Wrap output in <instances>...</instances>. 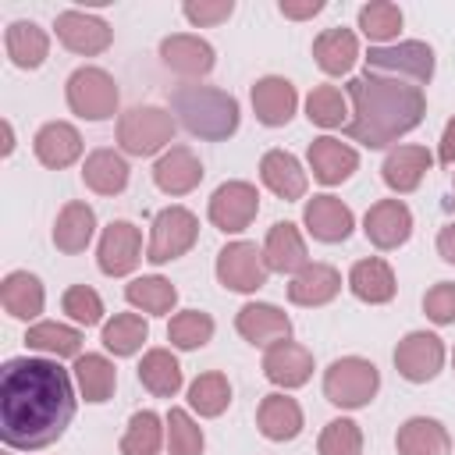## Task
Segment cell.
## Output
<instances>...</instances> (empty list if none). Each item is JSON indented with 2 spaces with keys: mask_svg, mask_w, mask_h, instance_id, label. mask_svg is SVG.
Listing matches in <instances>:
<instances>
[{
  "mask_svg": "<svg viewBox=\"0 0 455 455\" xmlns=\"http://www.w3.org/2000/svg\"><path fill=\"white\" fill-rule=\"evenodd\" d=\"M75 416V387L53 359H7L0 373V437L7 448L39 451Z\"/></svg>",
  "mask_w": 455,
  "mask_h": 455,
  "instance_id": "6da1fadb",
  "label": "cell"
},
{
  "mask_svg": "<svg viewBox=\"0 0 455 455\" xmlns=\"http://www.w3.org/2000/svg\"><path fill=\"white\" fill-rule=\"evenodd\" d=\"M348 100H352V121H345V135L370 149H380L398 135L412 132L427 110L419 85L370 71L348 82Z\"/></svg>",
  "mask_w": 455,
  "mask_h": 455,
  "instance_id": "7a4b0ae2",
  "label": "cell"
},
{
  "mask_svg": "<svg viewBox=\"0 0 455 455\" xmlns=\"http://www.w3.org/2000/svg\"><path fill=\"white\" fill-rule=\"evenodd\" d=\"M171 110L199 139H228L238 128V100L213 85H178L171 92Z\"/></svg>",
  "mask_w": 455,
  "mask_h": 455,
  "instance_id": "3957f363",
  "label": "cell"
},
{
  "mask_svg": "<svg viewBox=\"0 0 455 455\" xmlns=\"http://www.w3.org/2000/svg\"><path fill=\"white\" fill-rule=\"evenodd\" d=\"M377 387H380L377 366L359 355H345V359L331 363V370L323 373V395H327V402H334L341 409L366 405L377 395Z\"/></svg>",
  "mask_w": 455,
  "mask_h": 455,
  "instance_id": "277c9868",
  "label": "cell"
},
{
  "mask_svg": "<svg viewBox=\"0 0 455 455\" xmlns=\"http://www.w3.org/2000/svg\"><path fill=\"white\" fill-rule=\"evenodd\" d=\"M174 139V117L160 107H132L117 121V142L132 156H149Z\"/></svg>",
  "mask_w": 455,
  "mask_h": 455,
  "instance_id": "5b68a950",
  "label": "cell"
},
{
  "mask_svg": "<svg viewBox=\"0 0 455 455\" xmlns=\"http://www.w3.org/2000/svg\"><path fill=\"white\" fill-rule=\"evenodd\" d=\"M366 71L419 85V82H430V75H434V50L416 39H405L395 46H373L366 53Z\"/></svg>",
  "mask_w": 455,
  "mask_h": 455,
  "instance_id": "8992f818",
  "label": "cell"
},
{
  "mask_svg": "<svg viewBox=\"0 0 455 455\" xmlns=\"http://www.w3.org/2000/svg\"><path fill=\"white\" fill-rule=\"evenodd\" d=\"M68 107L85 121H107L117 110V85L103 68H78L68 78Z\"/></svg>",
  "mask_w": 455,
  "mask_h": 455,
  "instance_id": "52a82bcc",
  "label": "cell"
},
{
  "mask_svg": "<svg viewBox=\"0 0 455 455\" xmlns=\"http://www.w3.org/2000/svg\"><path fill=\"white\" fill-rule=\"evenodd\" d=\"M196 235H199L196 213L185 210V206H167L153 217V235H149V256L146 259L149 263L178 259L196 245Z\"/></svg>",
  "mask_w": 455,
  "mask_h": 455,
  "instance_id": "ba28073f",
  "label": "cell"
},
{
  "mask_svg": "<svg viewBox=\"0 0 455 455\" xmlns=\"http://www.w3.org/2000/svg\"><path fill=\"white\" fill-rule=\"evenodd\" d=\"M267 259L252 242H231L217 256V277L231 291H256L267 284Z\"/></svg>",
  "mask_w": 455,
  "mask_h": 455,
  "instance_id": "9c48e42d",
  "label": "cell"
},
{
  "mask_svg": "<svg viewBox=\"0 0 455 455\" xmlns=\"http://www.w3.org/2000/svg\"><path fill=\"white\" fill-rule=\"evenodd\" d=\"M441 363H444V345H441L437 334H427V331L405 334V338L398 341V348H395V366H398V373H402L405 380H412V384L434 380L437 370H441Z\"/></svg>",
  "mask_w": 455,
  "mask_h": 455,
  "instance_id": "30bf717a",
  "label": "cell"
},
{
  "mask_svg": "<svg viewBox=\"0 0 455 455\" xmlns=\"http://www.w3.org/2000/svg\"><path fill=\"white\" fill-rule=\"evenodd\" d=\"M259 210V196L249 181H224L213 196H210V220L220 231H242L252 224Z\"/></svg>",
  "mask_w": 455,
  "mask_h": 455,
  "instance_id": "8fae6325",
  "label": "cell"
},
{
  "mask_svg": "<svg viewBox=\"0 0 455 455\" xmlns=\"http://www.w3.org/2000/svg\"><path fill=\"white\" fill-rule=\"evenodd\" d=\"M53 28H57V39L71 53H85V57L103 53L110 46V39H114L110 25L103 18H96V14H85V11H64V14H57Z\"/></svg>",
  "mask_w": 455,
  "mask_h": 455,
  "instance_id": "7c38bea8",
  "label": "cell"
},
{
  "mask_svg": "<svg viewBox=\"0 0 455 455\" xmlns=\"http://www.w3.org/2000/svg\"><path fill=\"white\" fill-rule=\"evenodd\" d=\"M363 231L366 238L377 245V249H398L409 235H412V213L405 203L398 199H380L366 210V220H363Z\"/></svg>",
  "mask_w": 455,
  "mask_h": 455,
  "instance_id": "4fadbf2b",
  "label": "cell"
},
{
  "mask_svg": "<svg viewBox=\"0 0 455 455\" xmlns=\"http://www.w3.org/2000/svg\"><path fill=\"white\" fill-rule=\"evenodd\" d=\"M295 85L288 78H277V75H267L252 85V110H256V121L267 124V128H281L291 121L295 114Z\"/></svg>",
  "mask_w": 455,
  "mask_h": 455,
  "instance_id": "5bb4252c",
  "label": "cell"
},
{
  "mask_svg": "<svg viewBox=\"0 0 455 455\" xmlns=\"http://www.w3.org/2000/svg\"><path fill=\"white\" fill-rule=\"evenodd\" d=\"M153 181H156V188L167 192V196H185V192H192V188L203 181V164H199V156H196L188 146H171V149L156 160Z\"/></svg>",
  "mask_w": 455,
  "mask_h": 455,
  "instance_id": "9a60e30c",
  "label": "cell"
},
{
  "mask_svg": "<svg viewBox=\"0 0 455 455\" xmlns=\"http://www.w3.org/2000/svg\"><path fill=\"white\" fill-rule=\"evenodd\" d=\"M235 327L252 345H277V341H288V334H291V320L270 302L242 306L238 316H235Z\"/></svg>",
  "mask_w": 455,
  "mask_h": 455,
  "instance_id": "2e32d148",
  "label": "cell"
},
{
  "mask_svg": "<svg viewBox=\"0 0 455 455\" xmlns=\"http://www.w3.org/2000/svg\"><path fill=\"white\" fill-rule=\"evenodd\" d=\"M139 245H142L139 228L128 220H114L100 238V270L110 277L128 274L139 263Z\"/></svg>",
  "mask_w": 455,
  "mask_h": 455,
  "instance_id": "e0dca14e",
  "label": "cell"
},
{
  "mask_svg": "<svg viewBox=\"0 0 455 455\" xmlns=\"http://www.w3.org/2000/svg\"><path fill=\"white\" fill-rule=\"evenodd\" d=\"M309 167H313V178L323 181V185H338L345 181L355 167H359V156L352 146H345L341 139H331V135H320L309 142Z\"/></svg>",
  "mask_w": 455,
  "mask_h": 455,
  "instance_id": "ac0fdd59",
  "label": "cell"
},
{
  "mask_svg": "<svg viewBox=\"0 0 455 455\" xmlns=\"http://www.w3.org/2000/svg\"><path fill=\"white\" fill-rule=\"evenodd\" d=\"M306 228L320 242H345L352 235V210L334 196H313L302 213Z\"/></svg>",
  "mask_w": 455,
  "mask_h": 455,
  "instance_id": "d6986e66",
  "label": "cell"
},
{
  "mask_svg": "<svg viewBox=\"0 0 455 455\" xmlns=\"http://www.w3.org/2000/svg\"><path fill=\"white\" fill-rule=\"evenodd\" d=\"M160 60L185 78H199L213 68V46L199 36H167L160 43Z\"/></svg>",
  "mask_w": 455,
  "mask_h": 455,
  "instance_id": "ffe728a7",
  "label": "cell"
},
{
  "mask_svg": "<svg viewBox=\"0 0 455 455\" xmlns=\"http://www.w3.org/2000/svg\"><path fill=\"white\" fill-rule=\"evenodd\" d=\"M263 373L281 387H299L313 373V352H306L295 341H277L263 355Z\"/></svg>",
  "mask_w": 455,
  "mask_h": 455,
  "instance_id": "44dd1931",
  "label": "cell"
},
{
  "mask_svg": "<svg viewBox=\"0 0 455 455\" xmlns=\"http://www.w3.org/2000/svg\"><path fill=\"white\" fill-rule=\"evenodd\" d=\"M338 288H341V274L334 267H327V263H306L291 277L288 299L295 306H323V302H331L338 295Z\"/></svg>",
  "mask_w": 455,
  "mask_h": 455,
  "instance_id": "7402d4cb",
  "label": "cell"
},
{
  "mask_svg": "<svg viewBox=\"0 0 455 455\" xmlns=\"http://www.w3.org/2000/svg\"><path fill=\"white\" fill-rule=\"evenodd\" d=\"M78 153H82V135L68 121H50V124H43L36 132V156H39V164L57 171V167L75 164Z\"/></svg>",
  "mask_w": 455,
  "mask_h": 455,
  "instance_id": "603a6c76",
  "label": "cell"
},
{
  "mask_svg": "<svg viewBox=\"0 0 455 455\" xmlns=\"http://www.w3.org/2000/svg\"><path fill=\"white\" fill-rule=\"evenodd\" d=\"M259 174H263V185L281 196V199H302L306 196V171L299 167V160L284 149H270L263 160H259Z\"/></svg>",
  "mask_w": 455,
  "mask_h": 455,
  "instance_id": "cb8c5ba5",
  "label": "cell"
},
{
  "mask_svg": "<svg viewBox=\"0 0 455 455\" xmlns=\"http://www.w3.org/2000/svg\"><path fill=\"white\" fill-rule=\"evenodd\" d=\"M263 259L277 274H299L306 267V242H302L299 228L288 220L274 224L267 235V245H263Z\"/></svg>",
  "mask_w": 455,
  "mask_h": 455,
  "instance_id": "d4e9b609",
  "label": "cell"
},
{
  "mask_svg": "<svg viewBox=\"0 0 455 455\" xmlns=\"http://www.w3.org/2000/svg\"><path fill=\"white\" fill-rule=\"evenodd\" d=\"M398 455H451V437L437 419L416 416L398 427Z\"/></svg>",
  "mask_w": 455,
  "mask_h": 455,
  "instance_id": "484cf974",
  "label": "cell"
},
{
  "mask_svg": "<svg viewBox=\"0 0 455 455\" xmlns=\"http://www.w3.org/2000/svg\"><path fill=\"white\" fill-rule=\"evenodd\" d=\"M430 164H434V156L423 149V146H398V149H391L387 153V160H384V181H387V188H395V192H412L419 181H423V174L430 171Z\"/></svg>",
  "mask_w": 455,
  "mask_h": 455,
  "instance_id": "4316f807",
  "label": "cell"
},
{
  "mask_svg": "<svg viewBox=\"0 0 455 455\" xmlns=\"http://www.w3.org/2000/svg\"><path fill=\"white\" fill-rule=\"evenodd\" d=\"M0 302H4V309H7L11 316H18V320L39 316V313H43V284H39V277L28 274V270L7 274L4 284H0Z\"/></svg>",
  "mask_w": 455,
  "mask_h": 455,
  "instance_id": "83f0119b",
  "label": "cell"
},
{
  "mask_svg": "<svg viewBox=\"0 0 455 455\" xmlns=\"http://www.w3.org/2000/svg\"><path fill=\"white\" fill-rule=\"evenodd\" d=\"M256 419H259L263 437H270V441H291L302 430V409L288 395H267L259 402V416Z\"/></svg>",
  "mask_w": 455,
  "mask_h": 455,
  "instance_id": "f1b7e54d",
  "label": "cell"
},
{
  "mask_svg": "<svg viewBox=\"0 0 455 455\" xmlns=\"http://www.w3.org/2000/svg\"><path fill=\"white\" fill-rule=\"evenodd\" d=\"M4 46H7V57L25 71L39 68L46 60V53H50V39L36 21H11Z\"/></svg>",
  "mask_w": 455,
  "mask_h": 455,
  "instance_id": "f546056e",
  "label": "cell"
},
{
  "mask_svg": "<svg viewBox=\"0 0 455 455\" xmlns=\"http://www.w3.org/2000/svg\"><path fill=\"white\" fill-rule=\"evenodd\" d=\"M82 181L100 192V196H117L124 192L128 185V164L124 156H117L114 149H96L85 156V167H82Z\"/></svg>",
  "mask_w": 455,
  "mask_h": 455,
  "instance_id": "4dcf8cb0",
  "label": "cell"
},
{
  "mask_svg": "<svg viewBox=\"0 0 455 455\" xmlns=\"http://www.w3.org/2000/svg\"><path fill=\"white\" fill-rule=\"evenodd\" d=\"M96 231V213L85 203H68L53 224V245L60 252H82Z\"/></svg>",
  "mask_w": 455,
  "mask_h": 455,
  "instance_id": "1f68e13d",
  "label": "cell"
},
{
  "mask_svg": "<svg viewBox=\"0 0 455 455\" xmlns=\"http://www.w3.org/2000/svg\"><path fill=\"white\" fill-rule=\"evenodd\" d=\"M348 288L355 291V299L380 306V302L395 299V274L384 259H359L348 274Z\"/></svg>",
  "mask_w": 455,
  "mask_h": 455,
  "instance_id": "d6a6232c",
  "label": "cell"
},
{
  "mask_svg": "<svg viewBox=\"0 0 455 455\" xmlns=\"http://www.w3.org/2000/svg\"><path fill=\"white\" fill-rule=\"evenodd\" d=\"M313 57H316L320 71L345 75L359 57V43H355V36L348 28H327V32H320L313 39Z\"/></svg>",
  "mask_w": 455,
  "mask_h": 455,
  "instance_id": "836d02e7",
  "label": "cell"
},
{
  "mask_svg": "<svg viewBox=\"0 0 455 455\" xmlns=\"http://www.w3.org/2000/svg\"><path fill=\"white\" fill-rule=\"evenodd\" d=\"M139 380L156 398H171L181 387V366H178V359L167 348H149L142 355V363H139Z\"/></svg>",
  "mask_w": 455,
  "mask_h": 455,
  "instance_id": "e575fe53",
  "label": "cell"
},
{
  "mask_svg": "<svg viewBox=\"0 0 455 455\" xmlns=\"http://www.w3.org/2000/svg\"><path fill=\"white\" fill-rule=\"evenodd\" d=\"M25 341H28V348L46 352V355H57V359H68V355H78V352H82V334H78L75 327L53 323V320L28 327Z\"/></svg>",
  "mask_w": 455,
  "mask_h": 455,
  "instance_id": "d590c367",
  "label": "cell"
},
{
  "mask_svg": "<svg viewBox=\"0 0 455 455\" xmlns=\"http://www.w3.org/2000/svg\"><path fill=\"white\" fill-rule=\"evenodd\" d=\"M75 380H78L85 402H107V398L114 395V380H117V377H114V366H110L103 355L85 352V355H78V363H75Z\"/></svg>",
  "mask_w": 455,
  "mask_h": 455,
  "instance_id": "8d00e7d4",
  "label": "cell"
},
{
  "mask_svg": "<svg viewBox=\"0 0 455 455\" xmlns=\"http://www.w3.org/2000/svg\"><path fill=\"white\" fill-rule=\"evenodd\" d=\"M146 338H149V323L139 313H117L110 323H103V345L114 355H135Z\"/></svg>",
  "mask_w": 455,
  "mask_h": 455,
  "instance_id": "74e56055",
  "label": "cell"
},
{
  "mask_svg": "<svg viewBox=\"0 0 455 455\" xmlns=\"http://www.w3.org/2000/svg\"><path fill=\"white\" fill-rule=\"evenodd\" d=\"M160 441H164V427H160V416L142 409L128 419V430L121 437V455H156L160 451Z\"/></svg>",
  "mask_w": 455,
  "mask_h": 455,
  "instance_id": "f35d334b",
  "label": "cell"
},
{
  "mask_svg": "<svg viewBox=\"0 0 455 455\" xmlns=\"http://www.w3.org/2000/svg\"><path fill=\"white\" fill-rule=\"evenodd\" d=\"M228 402H231V384L224 373H203L188 387V405L199 416H220L228 409Z\"/></svg>",
  "mask_w": 455,
  "mask_h": 455,
  "instance_id": "ab89813d",
  "label": "cell"
},
{
  "mask_svg": "<svg viewBox=\"0 0 455 455\" xmlns=\"http://www.w3.org/2000/svg\"><path fill=\"white\" fill-rule=\"evenodd\" d=\"M128 302L142 313H167L174 302H178V291L171 281L164 277H135L128 288H124Z\"/></svg>",
  "mask_w": 455,
  "mask_h": 455,
  "instance_id": "60d3db41",
  "label": "cell"
},
{
  "mask_svg": "<svg viewBox=\"0 0 455 455\" xmlns=\"http://www.w3.org/2000/svg\"><path fill=\"white\" fill-rule=\"evenodd\" d=\"M167 338H171V345H178V348H203V345L213 338V320H210L206 313H199V309H185V313H178V316L171 320Z\"/></svg>",
  "mask_w": 455,
  "mask_h": 455,
  "instance_id": "b9f144b4",
  "label": "cell"
},
{
  "mask_svg": "<svg viewBox=\"0 0 455 455\" xmlns=\"http://www.w3.org/2000/svg\"><path fill=\"white\" fill-rule=\"evenodd\" d=\"M167 448L171 455H203V430L185 409L167 412Z\"/></svg>",
  "mask_w": 455,
  "mask_h": 455,
  "instance_id": "7bdbcfd3",
  "label": "cell"
},
{
  "mask_svg": "<svg viewBox=\"0 0 455 455\" xmlns=\"http://www.w3.org/2000/svg\"><path fill=\"white\" fill-rule=\"evenodd\" d=\"M359 28H363L370 39H377V43L395 39L398 28H402V11H398L395 4H387V0L366 4V7L359 11Z\"/></svg>",
  "mask_w": 455,
  "mask_h": 455,
  "instance_id": "ee69618b",
  "label": "cell"
},
{
  "mask_svg": "<svg viewBox=\"0 0 455 455\" xmlns=\"http://www.w3.org/2000/svg\"><path fill=\"white\" fill-rule=\"evenodd\" d=\"M306 114L320 128H338L345 124V96L334 85H316L306 100Z\"/></svg>",
  "mask_w": 455,
  "mask_h": 455,
  "instance_id": "f6af8a7d",
  "label": "cell"
},
{
  "mask_svg": "<svg viewBox=\"0 0 455 455\" xmlns=\"http://www.w3.org/2000/svg\"><path fill=\"white\" fill-rule=\"evenodd\" d=\"M320 455H359L363 451V434L352 419H331L320 434Z\"/></svg>",
  "mask_w": 455,
  "mask_h": 455,
  "instance_id": "bcb514c9",
  "label": "cell"
},
{
  "mask_svg": "<svg viewBox=\"0 0 455 455\" xmlns=\"http://www.w3.org/2000/svg\"><path fill=\"white\" fill-rule=\"evenodd\" d=\"M64 313H68L75 323L92 327V323H100V316H103V299H100L89 284H75V288L64 291Z\"/></svg>",
  "mask_w": 455,
  "mask_h": 455,
  "instance_id": "7dc6e473",
  "label": "cell"
},
{
  "mask_svg": "<svg viewBox=\"0 0 455 455\" xmlns=\"http://www.w3.org/2000/svg\"><path fill=\"white\" fill-rule=\"evenodd\" d=\"M423 313L434 323H455V281H441L423 295Z\"/></svg>",
  "mask_w": 455,
  "mask_h": 455,
  "instance_id": "c3c4849f",
  "label": "cell"
},
{
  "mask_svg": "<svg viewBox=\"0 0 455 455\" xmlns=\"http://www.w3.org/2000/svg\"><path fill=\"white\" fill-rule=\"evenodd\" d=\"M235 11L231 0H199V4H185V18L192 25H217V21H228Z\"/></svg>",
  "mask_w": 455,
  "mask_h": 455,
  "instance_id": "681fc988",
  "label": "cell"
},
{
  "mask_svg": "<svg viewBox=\"0 0 455 455\" xmlns=\"http://www.w3.org/2000/svg\"><path fill=\"white\" fill-rule=\"evenodd\" d=\"M320 11H323V4H320V0H302V4L281 0V14H284V18H295V21H302V18H313V14H320Z\"/></svg>",
  "mask_w": 455,
  "mask_h": 455,
  "instance_id": "f907efd6",
  "label": "cell"
},
{
  "mask_svg": "<svg viewBox=\"0 0 455 455\" xmlns=\"http://www.w3.org/2000/svg\"><path fill=\"white\" fill-rule=\"evenodd\" d=\"M437 252H441V259L455 263V224L441 228V235H437Z\"/></svg>",
  "mask_w": 455,
  "mask_h": 455,
  "instance_id": "816d5d0a",
  "label": "cell"
},
{
  "mask_svg": "<svg viewBox=\"0 0 455 455\" xmlns=\"http://www.w3.org/2000/svg\"><path fill=\"white\" fill-rule=\"evenodd\" d=\"M441 164H455V117L448 121V128L441 135Z\"/></svg>",
  "mask_w": 455,
  "mask_h": 455,
  "instance_id": "f5cc1de1",
  "label": "cell"
},
{
  "mask_svg": "<svg viewBox=\"0 0 455 455\" xmlns=\"http://www.w3.org/2000/svg\"><path fill=\"white\" fill-rule=\"evenodd\" d=\"M11 149H14V132H11V124L4 121V156H7Z\"/></svg>",
  "mask_w": 455,
  "mask_h": 455,
  "instance_id": "db71d44e",
  "label": "cell"
}]
</instances>
